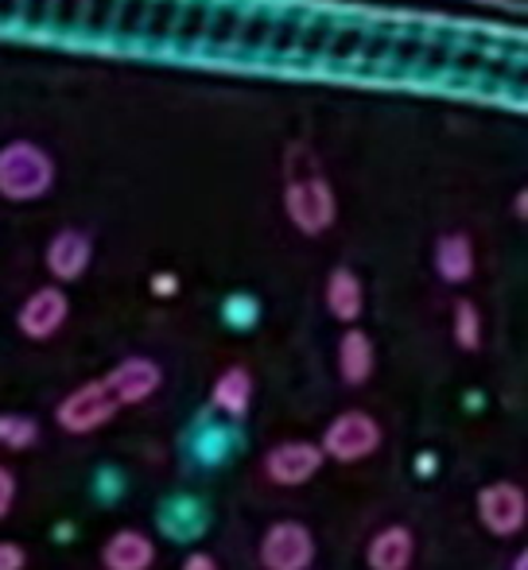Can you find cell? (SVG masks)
<instances>
[{
	"label": "cell",
	"mask_w": 528,
	"mask_h": 570,
	"mask_svg": "<svg viewBox=\"0 0 528 570\" xmlns=\"http://www.w3.org/2000/svg\"><path fill=\"white\" fill-rule=\"evenodd\" d=\"M156 520H159V532L172 535L175 543L198 540L206 532V524H211V517H206V509L195 497H172V501H164Z\"/></svg>",
	"instance_id": "9a60e30c"
},
{
	"label": "cell",
	"mask_w": 528,
	"mask_h": 570,
	"mask_svg": "<svg viewBox=\"0 0 528 570\" xmlns=\"http://www.w3.org/2000/svg\"><path fill=\"white\" fill-rule=\"evenodd\" d=\"M211 400L218 412L229 415V420H245V412H250V404H253V373L245 365L222 368L218 381H214V389H211Z\"/></svg>",
	"instance_id": "2e32d148"
},
{
	"label": "cell",
	"mask_w": 528,
	"mask_h": 570,
	"mask_svg": "<svg viewBox=\"0 0 528 570\" xmlns=\"http://www.w3.org/2000/svg\"><path fill=\"white\" fill-rule=\"evenodd\" d=\"M59 183V164L39 140L16 136L0 144V198L12 206L43 203Z\"/></svg>",
	"instance_id": "7a4b0ae2"
},
{
	"label": "cell",
	"mask_w": 528,
	"mask_h": 570,
	"mask_svg": "<svg viewBox=\"0 0 528 570\" xmlns=\"http://www.w3.org/2000/svg\"><path fill=\"white\" fill-rule=\"evenodd\" d=\"M451 331H454V342H459V350H467V353L482 350V311H478L475 299H454Z\"/></svg>",
	"instance_id": "ac0fdd59"
},
{
	"label": "cell",
	"mask_w": 528,
	"mask_h": 570,
	"mask_svg": "<svg viewBox=\"0 0 528 570\" xmlns=\"http://www.w3.org/2000/svg\"><path fill=\"white\" fill-rule=\"evenodd\" d=\"M514 214L517 218H528V190H517V198H514Z\"/></svg>",
	"instance_id": "484cf974"
},
{
	"label": "cell",
	"mask_w": 528,
	"mask_h": 570,
	"mask_svg": "<svg viewBox=\"0 0 528 570\" xmlns=\"http://www.w3.org/2000/svg\"><path fill=\"white\" fill-rule=\"evenodd\" d=\"M12 504H16V478H12V470L0 465V520L12 512Z\"/></svg>",
	"instance_id": "cb8c5ba5"
},
{
	"label": "cell",
	"mask_w": 528,
	"mask_h": 570,
	"mask_svg": "<svg viewBox=\"0 0 528 570\" xmlns=\"http://www.w3.org/2000/svg\"><path fill=\"white\" fill-rule=\"evenodd\" d=\"M415 556V535L404 524H389L365 548V563L370 570H408Z\"/></svg>",
	"instance_id": "5bb4252c"
},
{
	"label": "cell",
	"mask_w": 528,
	"mask_h": 570,
	"mask_svg": "<svg viewBox=\"0 0 528 570\" xmlns=\"http://www.w3.org/2000/svg\"><path fill=\"white\" fill-rule=\"evenodd\" d=\"M39 439V423L31 415H0V446L8 451H28Z\"/></svg>",
	"instance_id": "44dd1931"
},
{
	"label": "cell",
	"mask_w": 528,
	"mask_h": 570,
	"mask_svg": "<svg viewBox=\"0 0 528 570\" xmlns=\"http://www.w3.org/2000/svg\"><path fill=\"white\" fill-rule=\"evenodd\" d=\"M431 264H436V276L443 279V284H451V287L470 284V279H475V268H478L475 240H470V233H462V229L443 233V237L436 240Z\"/></svg>",
	"instance_id": "8fae6325"
},
{
	"label": "cell",
	"mask_w": 528,
	"mask_h": 570,
	"mask_svg": "<svg viewBox=\"0 0 528 570\" xmlns=\"http://www.w3.org/2000/svg\"><path fill=\"white\" fill-rule=\"evenodd\" d=\"M420 470H423V478H431V470H436V458L423 454V458H420Z\"/></svg>",
	"instance_id": "4316f807"
},
{
	"label": "cell",
	"mask_w": 528,
	"mask_h": 570,
	"mask_svg": "<svg viewBox=\"0 0 528 570\" xmlns=\"http://www.w3.org/2000/svg\"><path fill=\"white\" fill-rule=\"evenodd\" d=\"M373 365H378V353H373L370 334L358 331V326H350V331L342 334V342H339V373H342V381H346L350 389H358V384H365L373 376Z\"/></svg>",
	"instance_id": "e0dca14e"
},
{
	"label": "cell",
	"mask_w": 528,
	"mask_h": 570,
	"mask_svg": "<svg viewBox=\"0 0 528 570\" xmlns=\"http://www.w3.org/2000/svg\"><path fill=\"white\" fill-rule=\"evenodd\" d=\"M311 563H315V535L300 520H276L261 535L264 570H311Z\"/></svg>",
	"instance_id": "5b68a950"
},
{
	"label": "cell",
	"mask_w": 528,
	"mask_h": 570,
	"mask_svg": "<svg viewBox=\"0 0 528 570\" xmlns=\"http://www.w3.org/2000/svg\"><path fill=\"white\" fill-rule=\"evenodd\" d=\"M509 570H528V551H517V559H514V567Z\"/></svg>",
	"instance_id": "83f0119b"
},
{
	"label": "cell",
	"mask_w": 528,
	"mask_h": 570,
	"mask_svg": "<svg viewBox=\"0 0 528 570\" xmlns=\"http://www.w3.org/2000/svg\"><path fill=\"white\" fill-rule=\"evenodd\" d=\"M117 415V400L106 389V381H86L78 384L70 396H62V404L55 407V423L67 435H94Z\"/></svg>",
	"instance_id": "3957f363"
},
{
	"label": "cell",
	"mask_w": 528,
	"mask_h": 570,
	"mask_svg": "<svg viewBox=\"0 0 528 570\" xmlns=\"http://www.w3.org/2000/svg\"><path fill=\"white\" fill-rule=\"evenodd\" d=\"M183 570H222V567H218V559H214V556H206V551H195V556L183 559Z\"/></svg>",
	"instance_id": "d4e9b609"
},
{
	"label": "cell",
	"mask_w": 528,
	"mask_h": 570,
	"mask_svg": "<svg viewBox=\"0 0 528 570\" xmlns=\"http://www.w3.org/2000/svg\"><path fill=\"white\" fill-rule=\"evenodd\" d=\"M101 563H106V570H148L156 563V543L136 528H121L101 548Z\"/></svg>",
	"instance_id": "4fadbf2b"
},
{
	"label": "cell",
	"mask_w": 528,
	"mask_h": 570,
	"mask_svg": "<svg viewBox=\"0 0 528 570\" xmlns=\"http://www.w3.org/2000/svg\"><path fill=\"white\" fill-rule=\"evenodd\" d=\"M323 303L331 311L334 323L342 326H358L365 311V287H362V276L354 268H331L326 276V287H323Z\"/></svg>",
	"instance_id": "7c38bea8"
},
{
	"label": "cell",
	"mask_w": 528,
	"mask_h": 570,
	"mask_svg": "<svg viewBox=\"0 0 528 570\" xmlns=\"http://www.w3.org/2000/svg\"><path fill=\"white\" fill-rule=\"evenodd\" d=\"M43 264H47V272H51V279L55 284H78V279L90 272V264H94V237L86 229H75V226H67V229H59L51 240H47V248H43Z\"/></svg>",
	"instance_id": "ba28073f"
},
{
	"label": "cell",
	"mask_w": 528,
	"mask_h": 570,
	"mask_svg": "<svg viewBox=\"0 0 528 570\" xmlns=\"http://www.w3.org/2000/svg\"><path fill=\"white\" fill-rule=\"evenodd\" d=\"M319 470H323V451H319V443H307V439L276 443L264 454V473H268L272 485H284V489L307 485Z\"/></svg>",
	"instance_id": "9c48e42d"
},
{
	"label": "cell",
	"mask_w": 528,
	"mask_h": 570,
	"mask_svg": "<svg viewBox=\"0 0 528 570\" xmlns=\"http://www.w3.org/2000/svg\"><path fill=\"white\" fill-rule=\"evenodd\" d=\"M151 295H156V299L179 295V276H175V272H156V276H151Z\"/></svg>",
	"instance_id": "603a6c76"
},
{
	"label": "cell",
	"mask_w": 528,
	"mask_h": 570,
	"mask_svg": "<svg viewBox=\"0 0 528 570\" xmlns=\"http://www.w3.org/2000/svg\"><path fill=\"white\" fill-rule=\"evenodd\" d=\"M23 567H28V556H23L20 543L0 540V570H23Z\"/></svg>",
	"instance_id": "7402d4cb"
},
{
	"label": "cell",
	"mask_w": 528,
	"mask_h": 570,
	"mask_svg": "<svg viewBox=\"0 0 528 570\" xmlns=\"http://www.w3.org/2000/svg\"><path fill=\"white\" fill-rule=\"evenodd\" d=\"M234 446H237V435H229V428H222V423H206L195 435V458L203 465H222L234 454Z\"/></svg>",
	"instance_id": "d6986e66"
},
{
	"label": "cell",
	"mask_w": 528,
	"mask_h": 570,
	"mask_svg": "<svg viewBox=\"0 0 528 570\" xmlns=\"http://www.w3.org/2000/svg\"><path fill=\"white\" fill-rule=\"evenodd\" d=\"M478 520L490 535L509 540L528 524V497L514 481H490L486 489H478Z\"/></svg>",
	"instance_id": "8992f818"
},
{
	"label": "cell",
	"mask_w": 528,
	"mask_h": 570,
	"mask_svg": "<svg viewBox=\"0 0 528 570\" xmlns=\"http://www.w3.org/2000/svg\"><path fill=\"white\" fill-rule=\"evenodd\" d=\"M284 214L303 237H323L339 222V195L307 144H287L284 151Z\"/></svg>",
	"instance_id": "6da1fadb"
},
{
	"label": "cell",
	"mask_w": 528,
	"mask_h": 570,
	"mask_svg": "<svg viewBox=\"0 0 528 570\" xmlns=\"http://www.w3.org/2000/svg\"><path fill=\"white\" fill-rule=\"evenodd\" d=\"M101 381H106V389L114 392L117 407L144 404V400L156 396L159 384H164V368H159L151 357H125V361H117Z\"/></svg>",
	"instance_id": "30bf717a"
},
{
	"label": "cell",
	"mask_w": 528,
	"mask_h": 570,
	"mask_svg": "<svg viewBox=\"0 0 528 570\" xmlns=\"http://www.w3.org/2000/svg\"><path fill=\"white\" fill-rule=\"evenodd\" d=\"M381 435L385 431L370 412H342L331 420L319 451H323V458H334V462H362V458L378 454Z\"/></svg>",
	"instance_id": "277c9868"
},
{
	"label": "cell",
	"mask_w": 528,
	"mask_h": 570,
	"mask_svg": "<svg viewBox=\"0 0 528 570\" xmlns=\"http://www.w3.org/2000/svg\"><path fill=\"white\" fill-rule=\"evenodd\" d=\"M67 318H70V295H67V287H59V284L36 287V292L20 303V311H16V326H20V334L31 342L55 338V334L67 326Z\"/></svg>",
	"instance_id": "52a82bcc"
},
{
	"label": "cell",
	"mask_w": 528,
	"mask_h": 570,
	"mask_svg": "<svg viewBox=\"0 0 528 570\" xmlns=\"http://www.w3.org/2000/svg\"><path fill=\"white\" fill-rule=\"evenodd\" d=\"M222 323L229 326V331H253V326L261 323V299L253 292H234L222 299Z\"/></svg>",
	"instance_id": "ffe728a7"
}]
</instances>
